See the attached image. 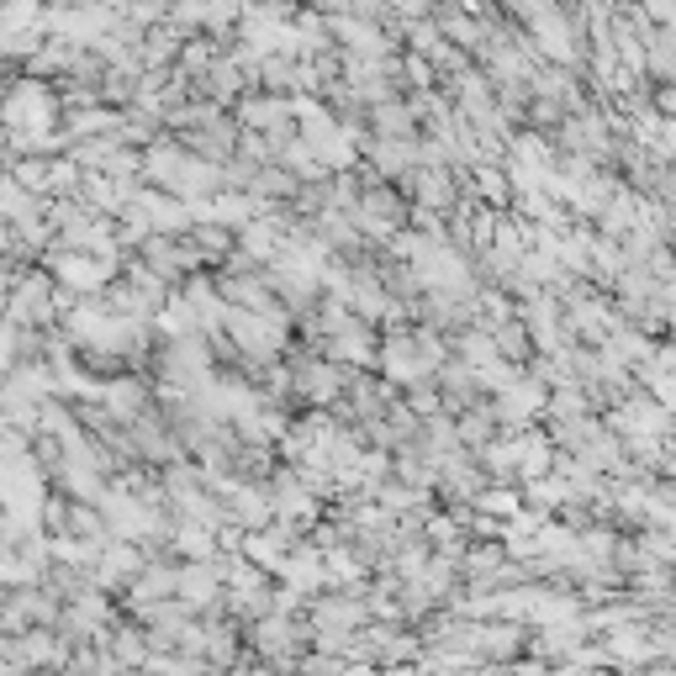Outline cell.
Returning a JSON list of instances; mask_svg holds the SVG:
<instances>
[{"label":"cell","mask_w":676,"mask_h":676,"mask_svg":"<svg viewBox=\"0 0 676 676\" xmlns=\"http://www.w3.org/2000/svg\"><path fill=\"white\" fill-rule=\"evenodd\" d=\"M6 312H11V323H37V317H48V286L43 280H27Z\"/></svg>","instance_id":"obj_1"}]
</instances>
